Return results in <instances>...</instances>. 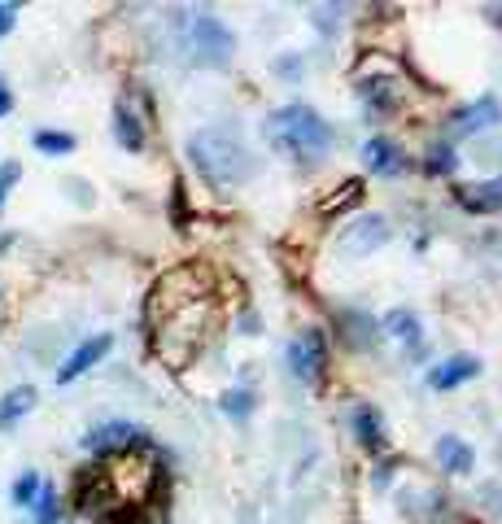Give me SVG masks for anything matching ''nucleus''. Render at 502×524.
I'll return each instance as SVG.
<instances>
[{"label": "nucleus", "instance_id": "nucleus-1", "mask_svg": "<svg viewBox=\"0 0 502 524\" xmlns=\"http://www.w3.org/2000/svg\"><path fill=\"white\" fill-rule=\"evenodd\" d=\"M188 162H193L214 188H241L254 180V171H258L249 145L227 127L193 131V136H188Z\"/></svg>", "mask_w": 502, "mask_h": 524}, {"label": "nucleus", "instance_id": "nucleus-2", "mask_svg": "<svg viewBox=\"0 0 502 524\" xmlns=\"http://www.w3.org/2000/svg\"><path fill=\"white\" fill-rule=\"evenodd\" d=\"M267 140L271 149L284 153L293 162H315V158H328L332 145H337V131L319 110L293 101V105H280L276 114L267 118Z\"/></svg>", "mask_w": 502, "mask_h": 524}, {"label": "nucleus", "instance_id": "nucleus-3", "mask_svg": "<svg viewBox=\"0 0 502 524\" xmlns=\"http://www.w3.org/2000/svg\"><path fill=\"white\" fill-rule=\"evenodd\" d=\"M179 40H184V53L193 57L197 66H227V62H232V53H236V35L227 31V22L214 18L210 9L184 14Z\"/></svg>", "mask_w": 502, "mask_h": 524}, {"label": "nucleus", "instance_id": "nucleus-4", "mask_svg": "<svg viewBox=\"0 0 502 524\" xmlns=\"http://www.w3.org/2000/svg\"><path fill=\"white\" fill-rule=\"evenodd\" d=\"M289 367L302 385H319L328 372V337L319 328H306L302 337H293L289 345Z\"/></svg>", "mask_w": 502, "mask_h": 524}, {"label": "nucleus", "instance_id": "nucleus-5", "mask_svg": "<svg viewBox=\"0 0 502 524\" xmlns=\"http://www.w3.org/2000/svg\"><path fill=\"white\" fill-rule=\"evenodd\" d=\"M140 442H145V428H136L127 420H110V424H97L83 437V450H88V455H118V450H131Z\"/></svg>", "mask_w": 502, "mask_h": 524}, {"label": "nucleus", "instance_id": "nucleus-6", "mask_svg": "<svg viewBox=\"0 0 502 524\" xmlns=\"http://www.w3.org/2000/svg\"><path fill=\"white\" fill-rule=\"evenodd\" d=\"M110 350H114V337H110V332H97V337L79 341L75 350L66 354V363L57 367V385H70V380H79L83 372H92V367H97Z\"/></svg>", "mask_w": 502, "mask_h": 524}, {"label": "nucleus", "instance_id": "nucleus-7", "mask_svg": "<svg viewBox=\"0 0 502 524\" xmlns=\"http://www.w3.org/2000/svg\"><path fill=\"white\" fill-rule=\"evenodd\" d=\"M385 241H389V223L380 214H367V219H354L350 228H341V254L350 258H367Z\"/></svg>", "mask_w": 502, "mask_h": 524}, {"label": "nucleus", "instance_id": "nucleus-8", "mask_svg": "<svg viewBox=\"0 0 502 524\" xmlns=\"http://www.w3.org/2000/svg\"><path fill=\"white\" fill-rule=\"evenodd\" d=\"M476 376H481V359H472V354H450V359H441L433 372H428V385L433 389H459Z\"/></svg>", "mask_w": 502, "mask_h": 524}, {"label": "nucleus", "instance_id": "nucleus-9", "mask_svg": "<svg viewBox=\"0 0 502 524\" xmlns=\"http://www.w3.org/2000/svg\"><path fill=\"white\" fill-rule=\"evenodd\" d=\"M363 162H367V171H372V175H380V180H393V175L406 171L402 149L393 145V140H385V136L367 140V145H363Z\"/></svg>", "mask_w": 502, "mask_h": 524}, {"label": "nucleus", "instance_id": "nucleus-10", "mask_svg": "<svg viewBox=\"0 0 502 524\" xmlns=\"http://www.w3.org/2000/svg\"><path fill=\"white\" fill-rule=\"evenodd\" d=\"M498 123H502V105H498V97H481L476 105H468V110L454 114V131H459V136H472V131H489V127H498Z\"/></svg>", "mask_w": 502, "mask_h": 524}, {"label": "nucleus", "instance_id": "nucleus-11", "mask_svg": "<svg viewBox=\"0 0 502 524\" xmlns=\"http://www.w3.org/2000/svg\"><path fill=\"white\" fill-rule=\"evenodd\" d=\"M114 140H118V145H123L127 153H140V149H145V123H140V114L136 110H131V105L127 101H118L114 105Z\"/></svg>", "mask_w": 502, "mask_h": 524}, {"label": "nucleus", "instance_id": "nucleus-12", "mask_svg": "<svg viewBox=\"0 0 502 524\" xmlns=\"http://www.w3.org/2000/svg\"><path fill=\"white\" fill-rule=\"evenodd\" d=\"M459 206L472 214H498L502 210V175L498 180H485V184H472V188H459Z\"/></svg>", "mask_w": 502, "mask_h": 524}, {"label": "nucleus", "instance_id": "nucleus-13", "mask_svg": "<svg viewBox=\"0 0 502 524\" xmlns=\"http://www.w3.org/2000/svg\"><path fill=\"white\" fill-rule=\"evenodd\" d=\"M35 402H40L35 385H14V389H9L5 398H0V433H5V428H14L22 415H31Z\"/></svg>", "mask_w": 502, "mask_h": 524}, {"label": "nucleus", "instance_id": "nucleus-14", "mask_svg": "<svg viewBox=\"0 0 502 524\" xmlns=\"http://www.w3.org/2000/svg\"><path fill=\"white\" fill-rule=\"evenodd\" d=\"M437 459H441V472H450V476H468L472 472V446L463 442V437H441L437 442Z\"/></svg>", "mask_w": 502, "mask_h": 524}, {"label": "nucleus", "instance_id": "nucleus-15", "mask_svg": "<svg viewBox=\"0 0 502 524\" xmlns=\"http://www.w3.org/2000/svg\"><path fill=\"white\" fill-rule=\"evenodd\" d=\"M385 332H389L393 341H402V345H420V341H424L420 315L406 311V306H398V311H389V315H385Z\"/></svg>", "mask_w": 502, "mask_h": 524}, {"label": "nucleus", "instance_id": "nucleus-16", "mask_svg": "<svg viewBox=\"0 0 502 524\" xmlns=\"http://www.w3.org/2000/svg\"><path fill=\"white\" fill-rule=\"evenodd\" d=\"M354 433L367 450H385V420H380L376 407H358L354 411Z\"/></svg>", "mask_w": 502, "mask_h": 524}, {"label": "nucleus", "instance_id": "nucleus-17", "mask_svg": "<svg viewBox=\"0 0 502 524\" xmlns=\"http://www.w3.org/2000/svg\"><path fill=\"white\" fill-rule=\"evenodd\" d=\"M31 145L44 153V158H66V153H75V136H70V131H35L31 136Z\"/></svg>", "mask_w": 502, "mask_h": 524}, {"label": "nucleus", "instance_id": "nucleus-18", "mask_svg": "<svg viewBox=\"0 0 502 524\" xmlns=\"http://www.w3.org/2000/svg\"><path fill=\"white\" fill-rule=\"evenodd\" d=\"M31 516H35V524H57V520H62V503H57V490H53L49 481H44L40 494H35Z\"/></svg>", "mask_w": 502, "mask_h": 524}, {"label": "nucleus", "instance_id": "nucleus-19", "mask_svg": "<svg viewBox=\"0 0 502 524\" xmlns=\"http://www.w3.org/2000/svg\"><path fill=\"white\" fill-rule=\"evenodd\" d=\"M40 485H44V476L40 472H22L14 485H9V503L14 507H31L35 503V494H40Z\"/></svg>", "mask_w": 502, "mask_h": 524}, {"label": "nucleus", "instance_id": "nucleus-20", "mask_svg": "<svg viewBox=\"0 0 502 524\" xmlns=\"http://www.w3.org/2000/svg\"><path fill=\"white\" fill-rule=\"evenodd\" d=\"M358 201H363V180H345V184H341V193H337V197H328L319 210H324V214H341L345 206H358Z\"/></svg>", "mask_w": 502, "mask_h": 524}, {"label": "nucleus", "instance_id": "nucleus-21", "mask_svg": "<svg viewBox=\"0 0 502 524\" xmlns=\"http://www.w3.org/2000/svg\"><path fill=\"white\" fill-rule=\"evenodd\" d=\"M18 180H22V162L5 158V162H0V210H5V201H9V193H14Z\"/></svg>", "mask_w": 502, "mask_h": 524}, {"label": "nucleus", "instance_id": "nucleus-22", "mask_svg": "<svg viewBox=\"0 0 502 524\" xmlns=\"http://www.w3.org/2000/svg\"><path fill=\"white\" fill-rule=\"evenodd\" d=\"M454 166H459V158H454V153L446 149V145H437L433 153H428V162H424V171L428 175H450Z\"/></svg>", "mask_w": 502, "mask_h": 524}, {"label": "nucleus", "instance_id": "nucleus-23", "mask_svg": "<svg viewBox=\"0 0 502 524\" xmlns=\"http://www.w3.org/2000/svg\"><path fill=\"white\" fill-rule=\"evenodd\" d=\"M223 411L227 415H249L254 411V398H249L245 389H232V393H223Z\"/></svg>", "mask_w": 502, "mask_h": 524}, {"label": "nucleus", "instance_id": "nucleus-24", "mask_svg": "<svg viewBox=\"0 0 502 524\" xmlns=\"http://www.w3.org/2000/svg\"><path fill=\"white\" fill-rule=\"evenodd\" d=\"M14 27H18V5H5V0H0V40Z\"/></svg>", "mask_w": 502, "mask_h": 524}, {"label": "nucleus", "instance_id": "nucleus-25", "mask_svg": "<svg viewBox=\"0 0 502 524\" xmlns=\"http://www.w3.org/2000/svg\"><path fill=\"white\" fill-rule=\"evenodd\" d=\"M9 110H14V88H9V79L0 75V118H5Z\"/></svg>", "mask_w": 502, "mask_h": 524}, {"label": "nucleus", "instance_id": "nucleus-26", "mask_svg": "<svg viewBox=\"0 0 502 524\" xmlns=\"http://www.w3.org/2000/svg\"><path fill=\"white\" fill-rule=\"evenodd\" d=\"M9 245H14V232H0V254H5Z\"/></svg>", "mask_w": 502, "mask_h": 524}]
</instances>
